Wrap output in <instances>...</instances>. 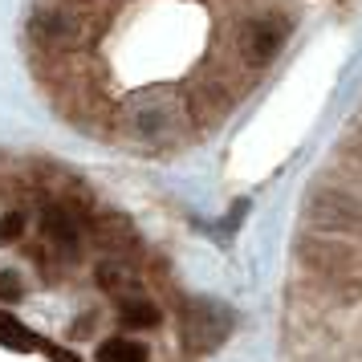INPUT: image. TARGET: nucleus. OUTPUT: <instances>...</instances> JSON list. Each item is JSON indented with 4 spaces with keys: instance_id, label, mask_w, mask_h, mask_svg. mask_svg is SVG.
I'll return each instance as SVG.
<instances>
[{
    "instance_id": "f257e3e1",
    "label": "nucleus",
    "mask_w": 362,
    "mask_h": 362,
    "mask_svg": "<svg viewBox=\"0 0 362 362\" xmlns=\"http://www.w3.org/2000/svg\"><path fill=\"white\" fill-rule=\"evenodd\" d=\"M232 334V310L216 297H196L183 305V346L192 354H208Z\"/></svg>"
},
{
    "instance_id": "f03ea898",
    "label": "nucleus",
    "mask_w": 362,
    "mask_h": 362,
    "mask_svg": "<svg viewBox=\"0 0 362 362\" xmlns=\"http://www.w3.org/2000/svg\"><path fill=\"white\" fill-rule=\"evenodd\" d=\"M127 131L147 139V143H171L183 134V115L171 106V102H134L131 115H127Z\"/></svg>"
},
{
    "instance_id": "7ed1b4c3",
    "label": "nucleus",
    "mask_w": 362,
    "mask_h": 362,
    "mask_svg": "<svg viewBox=\"0 0 362 362\" xmlns=\"http://www.w3.org/2000/svg\"><path fill=\"white\" fill-rule=\"evenodd\" d=\"M41 236H45V252L57 261H74L82 252V220L62 204H49L41 212Z\"/></svg>"
},
{
    "instance_id": "20e7f679",
    "label": "nucleus",
    "mask_w": 362,
    "mask_h": 362,
    "mask_svg": "<svg viewBox=\"0 0 362 362\" xmlns=\"http://www.w3.org/2000/svg\"><path fill=\"white\" fill-rule=\"evenodd\" d=\"M305 220H310L317 232H354L362 224V208L346 196H317L310 204Z\"/></svg>"
},
{
    "instance_id": "39448f33",
    "label": "nucleus",
    "mask_w": 362,
    "mask_h": 362,
    "mask_svg": "<svg viewBox=\"0 0 362 362\" xmlns=\"http://www.w3.org/2000/svg\"><path fill=\"white\" fill-rule=\"evenodd\" d=\"M281 45H285V29L269 17L248 21L245 29H240V53H245L248 66H269L281 53Z\"/></svg>"
},
{
    "instance_id": "423d86ee",
    "label": "nucleus",
    "mask_w": 362,
    "mask_h": 362,
    "mask_svg": "<svg viewBox=\"0 0 362 362\" xmlns=\"http://www.w3.org/2000/svg\"><path fill=\"white\" fill-rule=\"evenodd\" d=\"M82 33V21L74 13H62V8H41L33 17V37L45 45V49H66L74 45Z\"/></svg>"
},
{
    "instance_id": "0eeeda50",
    "label": "nucleus",
    "mask_w": 362,
    "mask_h": 362,
    "mask_svg": "<svg viewBox=\"0 0 362 362\" xmlns=\"http://www.w3.org/2000/svg\"><path fill=\"white\" fill-rule=\"evenodd\" d=\"M301 261L310 269H322V273H346L354 252L338 236H310V240H301Z\"/></svg>"
},
{
    "instance_id": "6e6552de",
    "label": "nucleus",
    "mask_w": 362,
    "mask_h": 362,
    "mask_svg": "<svg viewBox=\"0 0 362 362\" xmlns=\"http://www.w3.org/2000/svg\"><path fill=\"white\" fill-rule=\"evenodd\" d=\"M118 322L127 329H151V326H159V305L139 293H127L118 301Z\"/></svg>"
},
{
    "instance_id": "1a4fd4ad",
    "label": "nucleus",
    "mask_w": 362,
    "mask_h": 362,
    "mask_svg": "<svg viewBox=\"0 0 362 362\" xmlns=\"http://www.w3.org/2000/svg\"><path fill=\"white\" fill-rule=\"evenodd\" d=\"M98 285L106 289V293L127 297V293H134V285H139V269H131L127 261L110 257V261L98 264Z\"/></svg>"
},
{
    "instance_id": "9d476101",
    "label": "nucleus",
    "mask_w": 362,
    "mask_h": 362,
    "mask_svg": "<svg viewBox=\"0 0 362 362\" xmlns=\"http://www.w3.org/2000/svg\"><path fill=\"white\" fill-rule=\"evenodd\" d=\"M228 94H220V90H199L196 98H192V122L196 127H216L220 118L228 115Z\"/></svg>"
},
{
    "instance_id": "9b49d317",
    "label": "nucleus",
    "mask_w": 362,
    "mask_h": 362,
    "mask_svg": "<svg viewBox=\"0 0 362 362\" xmlns=\"http://www.w3.org/2000/svg\"><path fill=\"white\" fill-rule=\"evenodd\" d=\"M0 346H13V350H21V354H29V350H41V342H37V334L25 322H17L13 313L0 310Z\"/></svg>"
},
{
    "instance_id": "f8f14e48",
    "label": "nucleus",
    "mask_w": 362,
    "mask_h": 362,
    "mask_svg": "<svg viewBox=\"0 0 362 362\" xmlns=\"http://www.w3.org/2000/svg\"><path fill=\"white\" fill-rule=\"evenodd\" d=\"M98 362H147V346L134 338H110V342H102Z\"/></svg>"
},
{
    "instance_id": "ddd939ff",
    "label": "nucleus",
    "mask_w": 362,
    "mask_h": 362,
    "mask_svg": "<svg viewBox=\"0 0 362 362\" xmlns=\"http://www.w3.org/2000/svg\"><path fill=\"white\" fill-rule=\"evenodd\" d=\"M21 236H25V216L8 212L4 220H0V240H4V245H13V240H21Z\"/></svg>"
},
{
    "instance_id": "4468645a",
    "label": "nucleus",
    "mask_w": 362,
    "mask_h": 362,
    "mask_svg": "<svg viewBox=\"0 0 362 362\" xmlns=\"http://www.w3.org/2000/svg\"><path fill=\"white\" fill-rule=\"evenodd\" d=\"M0 297H13V301L21 297V281L13 273H0Z\"/></svg>"
}]
</instances>
